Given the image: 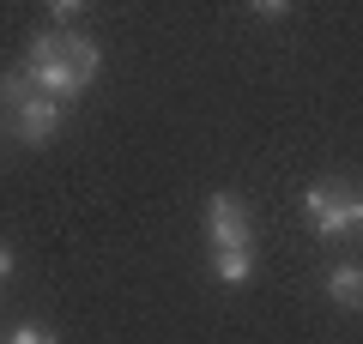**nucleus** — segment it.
<instances>
[{
  "label": "nucleus",
  "mask_w": 363,
  "mask_h": 344,
  "mask_svg": "<svg viewBox=\"0 0 363 344\" xmlns=\"http://www.w3.org/2000/svg\"><path fill=\"white\" fill-rule=\"evenodd\" d=\"M303 212L321 236H363V193L351 181H321L303 193Z\"/></svg>",
  "instance_id": "nucleus-2"
},
{
  "label": "nucleus",
  "mask_w": 363,
  "mask_h": 344,
  "mask_svg": "<svg viewBox=\"0 0 363 344\" xmlns=\"http://www.w3.org/2000/svg\"><path fill=\"white\" fill-rule=\"evenodd\" d=\"M206 236H212V254L255 248V229H248V212H242L236 193H212V200H206Z\"/></svg>",
  "instance_id": "nucleus-3"
},
{
  "label": "nucleus",
  "mask_w": 363,
  "mask_h": 344,
  "mask_svg": "<svg viewBox=\"0 0 363 344\" xmlns=\"http://www.w3.org/2000/svg\"><path fill=\"white\" fill-rule=\"evenodd\" d=\"M212 278L230 284V290H236V284H248V278H255V248H236V254H212Z\"/></svg>",
  "instance_id": "nucleus-6"
},
{
  "label": "nucleus",
  "mask_w": 363,
  "mask_h": 344,
  "mask_svg": "<svg viewBox=\"0 0 363 344\" xmlns=\"http://www.w3.org/2000/svg\"><path fill=\"white\" fill-rule=\"evenodd\" d=\"M49 13H55V25H73V18H79V13H85V6H79V0H55Z\"/></svg>",
  "instance_id": "nucleus-9"
},
{
  "label": "nucleus",
  "mask_w": 363,
  "mask_h": 344,
  "mask_svg": "<svg viewBox=\"0 0 363 344\" xmlns=\"http://www.w3.org/2000/svg\"><path fill=\"white\" fill-rule=\"evenodd\" d=\"M6 344H55V332L30 320V326H13V332H6Z\"/></svg>",
  "instance_id": "nucleus-8"
},
{
  "label": "nucleus",
  "mask_w": 363,
  "mask_h": 344,
  "mask_svg": "<svg viewBox=\"0 0 363 344\" xmlns=\"http://www.w3.org/2000/svg\"><path fill=\"white\" fill-rule=\"evenodd\" d=\"M61 121H67V103L43 97V91H30V97L18 103V139L25 145H49L55 133H61Z\"/></svg>",
  "instance_id": "nucleus-4"
},
{
  "label": "nucleus",
  "mask_w": 363,
  "mask_h": 344,
  "mask_svg": "<svg viewBox=\"0 0 363 344\" xmlns=\"http://www.w3.org/2000/svg\"><path fill=\"white\" fill-rule=\"evenodd\" d=\"M97 42L85 37V30H37L30 37V49H25V73H30V85L43 91V97H55V103H73V97H85V85L97 79Z\"/></svg>",
  "instance_id": "nucleus-1"
},
{
  "label": "nucleus",
  "mask_w": 363,
  "mask_h": 344,
  "mask_svg": "<svg viewBox=\"0 0 363 344\" xmlns=\"http://www.w3.org/2000/svg\"><path fill=\"white\" fill-rule=\"evenodd\" d=\"M30 91H37V85H30V73H6V79H0V97L13 103V109H18V103L30 97Z\"/></svg>",
  "instance_id": "nucleus-7"
},
{
  "label": "nucleus",
  "mask_w": 363,
  "mask_h": 344,
  "mask_svg": "<svg viewBox=\"0 0 363 344\" xmlns=\"http://www.w3.org/2000/svg\"><path fill=\"white\" fill-rule=\"evenodd\" d=\"M13 278V254H6V248H0V284Z\"/></svg>",
  "instance_id": "nucleus-10"
},
{
  "label": "nucleus",
  "mask_w": 363,
  "mask_h": 344,
  "mask_svg": "<svg viewBox=\"0 0 363 344\" xmlns=\"http://www.w3.org/2000/svg\"><path fill=\"white\" fill-rule=\"evenodd\" d=\"M327 296L339 308H363V266H333L327 272Z\"/></svg>",
  "instance_id": "nucleus-5"
}]
</instances>
